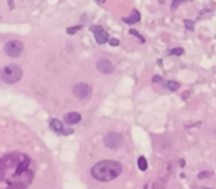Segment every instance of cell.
I'll use <instances>...</instances> for the list:
<instances>
[{
    "label": "cell",
    "mask_w": 216,
    "mask_h": 189,
    "mask_svg": "<svg viewBox=\"0 0 216 189\" xmlns=\"http://www.w3.org/2000/svg\"><path fill=\"white\" fill-rule=\"evenodd\" d=\"M34 179L33 161L22 152L0 158V189H27Z\"/></svg>",
    "instance_id": "6da1fadb"
},
{
    "label": "cell",
    "mask_w": 216,
    "mask_h": 189,
    "mask_svg": "<svg viewBox=\"0 0 216 189\" xmlns=\"http://www.w3.org/2000/svg\"><path fill=\"white\" fill-rule=\"evenodd\" d=\"M123 171V166L117 161L113 160H105V161H99L91 168L92 177L98 182H110L118 177Z\"/></svg>",
    "instance_id": "7a4b0ae2"
},
{
    "label": "cell",
    "mask_w": 216,
    "mask_h": 189,
    "mask_svg": "<svg viewBox=\"0 0 216 189\" xmlns=\"http://www.w3.org/2000/svg\"><path fill=\"white\" fill-rule=\"evenodd\" d=\"M22 68L16 64H8L0 69V78L8 83V84H15L22 78Z\"/></svg>",
    "instance_id": "3957f363"
},
{
    "label": "cell",
    "mask_w": 216,
    "mask_h": 189,
    "mask_svg": "<svg viewBox=\"0 0 216 189\" xmlns=\"http://www.w3.org/2000/svg\"><path fill=\"white\" fill-rule=\"evenodd\" d=\"M24 52V45L19 40H9L5 45V53L11 58H18Z\"/></svg>",
    "instance_id": "277c9868"
},
{
    "label": "cell",
    "mask_w": 216,
    "mask_h": 189,
    "mask_svg": "<svg viewBox=\"0 0 216 189\" xmlns=\"http://www.w3.org/2000/svg\"><path fill=\"white\" fill-rule=\"evenodd\" d=\"M73 93H74V96L77 98V99H89L92 95V86L91 84H87V83H77L74 87H73Z\"/></svg>",
    "instance_id": "5b68a950"
},
{
    "label": "cell",
    "mask_w": 216,
    "mask_h": 189,
    "mask_svg": "<svg viewBox=\"0 0 216 189\" xmlns=\"http://www.w3.org/2000/svg\"><path fill=\"white\" fill-rule=\"evenodd\" d=\"M104 142H105V146L110 148V149H118V148L123 145V136L120 133L111 132V133L105 134Z\"/></svg>",
    "instance_id": "8992f818"
},
{
    "label": "cell",
    "mask_w": 216,
    "mask_h": 189,
    "mask_svg": "<svg viewBox=\"0 0 216 189\" xmlns=\"http://www.w3.org/2000/svg\"><path fill=\"white\" fill-rule=\"evenodd\" d=\"M49 127H50V130H53L55 133H59V134H73V132H74L71 127H65L64 123L59 121L58 118H50Z\"/></svg>",
    "instance_id": "52a82bcc"
},
{
    "label": "cell",
    "mask_w": 216,
    "mask_h": 189,
    "mask_svg": "<svg viewBox=\"0 0 216 189\" xmlns=\"http://www.w3.org/2000/svg\"><path fill=\"white\" fill-rule=\"evenodd\" d=\"M91 31L93 33V35H95V40H96L98 45H105V43L110 40L108 33L104 30L101 25H91Z\"/></svg>",
    "instance_id": "ba28073f"
},
{
    "label": "cell",
    "mask_w": 216,
    "mask_h": 189,
    "mask_svg": "<svg viewBox=\"0 0 216 189\" xmlns=\"http://www.w3.org/2000/svg\"><path fill=\"white\" fill-rule=\"evenodd\" d=\"M96 68H98V71L99 73H102V74H107V76H110V74H113L114 73V65L113 62L110 61V59H98V62H96Z\"/></svg>",
    "instance_id": "9c48e42d"
},
{
    "label": "cell",
    "mask_w": 216,
    "mask_h": 189,
    "mask_svg": "<svg viewBox=\"0 0 216 189\" xmlns=\"http://www.w3.org/2000/svg\"><path fill=\"white\" fill-rule=\"evenodd\" d=\"M139 21H141V12L138 11V9H133L129 16H125V18H123V22H126L127 25L136 24V22H139Z\"/></svg>",
    "instance_id": "30bf717a"
},
{
    "label": "cell",
    "mask_w": 216,
    "mask_h": 189,
    "mask_svg": "<svg viewBox=\"0 0 216 189\" xmlns=\"http://www.w3.org/2000/svg\"><path fill=\"white\" fill-rule=\"evenodd\" d=\"M81 121V115H80L79 112H68V114H65L64 115V123H67V124H77V123Z\"/></svg>",
    "instance_id": "8fae6325"
},
{
    "label": "cell",
    "mask_w": 216,
    "mask_h": 189,
    "mask_svg": "<svg viewBox=\"0 0 216 189\" xmlns=\"http://www.w3.org/2000/svg\"><path fill=\"white\" fill-rule=\"evenodd\" d=\"M166 87L170 90V92H176V90L181 87V83H178L175 80H169V81H166Z\"/></svg>",
    "instance_id": "7c38bea8"
},
{
    "label": "cell",
    "mask_w": 216,
    "mask_h": 189,
    "mask_svg": "<svg viewBox=\"0 0 216 189\" xmlns=\"http://www.w3.org/2000/svg\"><path fill=\"white\" fill-rule=\"evenodd\" d=\"M138 167H139L141 171H145L148 168V163H147V160H145V157H139L138 158Z\"/></svg>",
    "instance_id": "4fadbf2b"
},
{
    "label": "cell",
    "mask_w": 216,
    "mask_h": 189,
    "mask_svg": "<svg viewBox=\"0 0 216 189\" xmlns=\"http://www.w3.org/2000/svg\"><path fill=\"white\" fill-rule=\"evenodd\" d=\"M183 25H185V28H187L188 31H194V30H195V22L191 21V19H185V21H183Z\"/></svg>",
    "instance_id": "5bb4252c"
},
{
    "label": "cell",
    "mask_w": 216,
    "mask_h": 189,
    "mask_svg": "<svg viewBox=\"0 0 216 189\" xmlns=\"http://www.w3.org/2000/svg\"><path fill=\"white\" fill-rule=\"evenodd\" d=\"M167 53L172 56H181V55H183V49L182 47H175V49H170Z\"/></svg>",
    "instance_id": "9a60e30c"
},
{
    "label": "cell",
    "mask_w": 216,
    "mask_h": 189,
    "mask_svg": "<svg viewBox=\"0 0 216 189\" xmlns=\"http://www.w3.org/2000/svg\"><path fill=\"white\" fill-rule=\"evenodd\" d=\"M81 27H83V24H79V25H76V27H68V28H67V34L73 35V34H76L77 31H80Z\"/></svg>",
    "instance_id": "2e32d148"
},
{
    "label": "cell",
    "mask_w": 216,
    "mask_h": 189,
    "mask_svg": "<svg viewBox=\"0 0 216 189\" xmlns=\"http://www.w3.org/2000/svg\"><path fill=\"white\" fill-rule=\"evenodd\" d=\"M129 33L132 34V35H135V37H136L138 40H139V42H141V43H144V42H145V39H144V37H142V35H141V33H139V31H136V30H133V28H132V30H130V31H129Z\"/></svg>",
    "instance_id": "e0dca14e"
},
{
    "label": "cell",
    "mask_w": 216,
    "mask_h": 189,
    "mask_svg": "<svg viewBox=\"0 0 216 189\" xmlns=\"http://www.w3.org/2000/svg\"><path fill=\"white\" fill-rule=\"evenodd\" d=\"M210 176H213V173H212V171H200L197 177L198 179H207V177H210Z\"/></svg>",
    "instance_id": "ac0fdd59"
},
{
    "label": "cell",
    "mask_w": 216,
    "mask_h": 189,
    "mask_svg": "<svg viewBox=\"0 0 216 189\" xmlns=\"http://www.w3.org/2000/svg\"><path fill=\"white\" fill-rule=\"evenodd\" d=\"M183 2H190V0H172V11H175L181 3H183Z\"/></svg>",
    "instance_id": "d6986e66"
},
{
    "label": "cell",
    "mask_w": 216,
    "mask_h": 189,
    "mask_svg": "<svg viewBox=\"0 0 216 189\" xmlns=\"http://www.w3.org/2000/svg\"><path fill=\"white\" fill-rule=\"evenodd\" d=\"M108 43H110L111 46H118L120 45V40H118V39H110Z\"/></svg>",
    "instance_id": "ffe728a7"
},
{
    "label": "cell",
    "mask_w": 216,
    "mask_h": 189,
    "mask_svg": "<svg viewBox=\"0 0 216 189\" xmlns=\"http://www.w3.org/2000/svg\"><path fill=\"white\" fill-rule=\"evenodd\" d=\"M160 81H163V78L160 77V76H154L153 77V83H160Z\"/></svg>",
    "instance_id": "44dd1931"
},
{
    "label": "cell",
    "mask_w": 216,
    "mask_h": 189,
    "mask_svg": "<svg viewBox=\"0 0 216 189\" xmlns=\"http://www.w3.org/2000/svg\"><path fill=\"white\" fill-rule=\"evenodd\" d=\"M8 5H9V8H11V9H13V2H12V0L8 2Z\"/></svg>",
    "instance_id": "7402d4cb"
},
{
    "label": "cell",
    "mask_w": 216,
    "mask_h": 189,
    "mask_svg": "<svg viewBox=\"0 0 216 189\" xmlns=\"http://www.w3.org/2000/svg\"><path fill=\"white\" fill-rule=\"evenodd\" d=\"M188 96H190V93H188V92H185V93H183V96H182V98H183V99H187V98H188Z\"/></svg>",
    "instance_id": "603a6c76"
},
{
    "label": "cell",
    "mask_w": 216,
    "mask_h": 189,
    "mask_svg": "<svg viewBox=\"0 0 216 189\" xmlns=\"http://www.w3.org/2000/svg\"><path fill=\"white\" fill-rule=\"evenodd\" d=\"M179 164H181V167H183V166H185V161H183V160H181V161H179Z\"/></svg>",
    "instance_id": "cb8c5ba5"
},
{
    "label": "cell",
    "mask_w": 216,
    "mask_h": 189,
    "mask_svg": "<svg viewBox=\"0 0 216 189\" xmlns=\"http://www.w3.org/2000/svg\"><path fill=\"white\" fill-rule=\"evenodd\" d=\"M96 2H98L99 5H102V3H105V0H96Z\"/></svg>",
    "instance_id": "d4e9b609"
},
{
    "label": "cell",
    "mask_w": 216,
    "mask_h": 189,
    "mask_svg": "<svg viewBox=\"0 0 216 189\" xmlns=\"http://www.w3.org/2000/svg\"><path fill=\"white\" fill-rule=\"evenodd\" d=\"M198 189H212V188H198Z\"/></svg>",
    "instance_id": "484cf974"
},
{
    "label": "cell",
    "mask_w": 216,
    "mask_h": 189,
    "mask_svg": "<svg viewBox=\"0 0 216 189\" xmlns=\"http://www.w3.org/2000/svg\"><path fill=\"white\" fill-rule=\"evenodd\" d=\"M145 189H147V186H145Z\"/></svg>",
    "instance_id": "4316f807"
}]
</instances>
